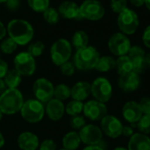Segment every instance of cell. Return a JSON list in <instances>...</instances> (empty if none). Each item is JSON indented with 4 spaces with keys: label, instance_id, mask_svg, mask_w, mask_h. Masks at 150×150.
I'll use <instances>...</instances> for the list:
<instances>
[{
    "label": "cell",
    "instance_id": "d6986e66",
    "mask_svg": "<svg viewBox=\"0 0 150 150\" xmlns=\"http://www.w3.org/2000/svg\"><path fill=\"white\" fill-rule=\"evenodd\" d=\"M58 11L60 16L66 19H74V20H81L83 19L80 14V7L79 5L69 0L63 1L60 4L58 7Z\"/></svg>",
    "mask_w": 150,
    "mask_h": 150
},
{
    "label": "cell",
    "instance_id": "bcb514c9",
    "mask_svg": "<svg viewBox=\"0 0 150 150\" xmlns=\"http://www.w3.org/2000/svg\"><path fill=\"white\" fill-rule=\"evenodd\" d=\"M83 150H105L100 144L99 145H91V146H85Z\"/></svg>",
    "mask_w": 150,
    "mask_h": 150
},
{
    "label": "cell",
    "instance_id": "d6a6232c",
    "mask_svg": "<svg viewBox=\"0 0 150 150\" xmlns=\"http://www.w3.org/2000/svg\"><path fill=\"white\" fill-rule=\"evenodd\" d=\"M44 51H45V44L40 40L33 41L28 44L27 52L34 58L40 57L44 53Z\"/></svg>",
    "mask_w": 150,
    "mask_h": 150
},
{
    "label": "cell",
    "instance_id": "ffe728a7",
    "mask_svg": "<svg viewBox=\"0 0 150 150\" xmlns=\"http://www.w3.org/2000/svg\"><path fill=\"white\" fill-rule=\"evenodd\" d=\"M40 143L37 134L27 131L22 132L17 139L18 147L21 150H37Z\"/></svg>",
    "mask_w": 150,
    "mask_h": 150
},
{
    "label": "cell",
    "instance_id": "d590c367",
    "mask_svg": "<svg viewBox=\"0 0 150 150\" xmlns=\"http://www.w3.org/2000/svg\"><path fill=\"white\" fill-rule=\"evenodd\" d=\"M127 0H111L110 1V7L111 10L114 13H120L124 10H126L128 6Z\"/></svg>",
    "mask_w": 150,
    "mask_h": 150
},
{
    "label": "cell",
    "instance_id": "4dcf8cb0",
    "mask_svg": "<svg viewBox=\"0 0 150 150\" xmlns=\"http://www.w3.org/2000/svg\"><path fill=\"white\" fill-rule=\"evenodd\" d=\"M42 14L45 21L49 25H56L61 18L58 10L51 6H49L45 11H43Z\"/></svg>",
    "mask_w": 150,
    "mask_h": 150
},
{
    "label": "cell",
    "instance_id": "74e56055",
    "mask_svg": "<svg viewBox=\"0 0 150 150\" xmlns=\"http://www.w3.org/2000/svg\"><path fill=\"white\" fill-rule=\"evenodd\" d=\"M39 150H57V145L52 139H46L40 143Z\"/></svg>",
    "mask_w": 150,
    "mask_h": 150
},
{
    "label": "cell",
    "instance_id": "603a6c76",
    "mask_svg": "<svg viewBox=\"0 0 150 150\" xmlns=\"http://www.w3.org/2000/svg\"><path fill=\"white\" fill-rule=\"evenodd\" d=\"M79 133L77 131H69L62 138V148L69 150H76L81 145Z\"/></svg>",
    "mask_w": 150,
    "mask_h": 150
},
{
    "label": "cell",
    "instance_id": "e0dca14e",
    "mask_svg": "<svg viewBox=\"0 0 150 150\" xmlns=\"http://www.w3.org/2000/svg\"><path fill=\"white\" fill-rule=\"evenodd\" d=\"M146 54L147 53L145 49L138 45H132L127 54L133 63V71L136 72L139 75L143 73L147 69L145 62Z\"/></svg>",
    "mask_w": 150,
    "mask_h": 150
},
{
    "label": "cell",
    "instance_id": "52a82bcc",
    "mask_svg": "<svg viewBox=\"0 0 150 150\" xmlns=\"http://www.w3.org/2000/svg\"><path fill=\"white\" fill-rule=\"evenodd\" d=\"M91 96L94 99L102 103H108L113 94V87L111 81L105 76H98L95 78L91 83Z\"/></svg>",
    "mask_w": 150,
    "mask_h": 150
},
{
    "label": "cell",
    "instance_id": "db71d44e",
    "mask_svg": "<svg viewBox=\"0 0 150 150\" xmlns=\"http://www.w3.org/2000/svg\"><path fill=\"white\" fill-rule=\"evenodd\" d=\"M6 1H7V0H0V4H4Z\"/></svg>",
    "mask_w": 150,
    "mask_h": 150
},
{
    "label": "cell",
    "instance_id": "f1b7e54d",
    "mask_svg": "<svg viewBox=\"0 0 150 150\" xmlns=\"http://www.w3.org/2000/svg\"><path fill=\"white\" fill-rule=\"evenodd\" d=\"M54 98L61 101L69 99V98H71V88L65 83H60L54 86Z\"/></svg>",
    "mask_w": 150,
    "mask_h": 150
},
{
    "label": "cell",
    "instance_id": "d4e9b609",
    "mask_svg": "<svg viewBox=\"0 0 150 150\" xmlns=\"http://www.w3.org/2000/svg\"><path fill=\"white\" fill-rule=\"evenodd\" d=\"M70 43L72 45V47H74L76 50L83 48L89 46V36L85 31L78 30L74 33Z\"/></svg>",
    "mask_w": 150,
    "mask_h": 150
},
{
    "label": "cell",
    "instance_id": "b9f144b4",
    "mask_svg": "<svg viewBox=\"0 0 150 150\" xmlns=\"http://www.w3.org/2000/svg\"><path fill=\"white\" fill-rule=\"evenodd\" d=\"M134 126L132 125H126L123 127V130H122V135L125 138H130L131 136H133V134H134Z\"/></svg>",
    "mask_w": 150,
    "mask_h": 150
},
{
    "label": "cell",
    "instance_id": "277c9868",
    "mask_svg": "<svg viewBox=\"0 0 150 150\" xmlns=\"http://www.w3.org/2000/svg\"><path fill=\"white\" fill-rule=\"evenodd\" d=\"M117 25L120 33L130 36L137 32L140 26V18L135 11L127 7L118 14Z\"/></svg>",
    "mask_w": 150,
    "mask_h": 150
},
{
    "label": "cell",
    "instance_id": "836d02e7",
    "mask_svg": "<svg viewBox=\"0 0 150 150\" xmlns=\"http://www.w3.org/2000/svg\"><path fill=\"white\" fill-rule=\"evenodd\" d=\"M138 129V132L142 133L144 134H150V115L143 114L140 120L137 122L135 126Z\"/></svg>",
    "mask_w": 150,
    "mask_h": 150
},
{
    "label": "cell",
    "instance_id": "e575fe53",
    "mask_svg": "<svg viewBox=\"0 0 150 150\" xmlns=\"http://www.w3.org/2000/svg\"><path fill=\"white\" fill-rule=\"evenodd\" d=\"M85 125H86V120H85V117L84 116H83V115L80 114V115H76V116L70 117L69 126L75 131H79Z\"/></svg>",
    "mask_w": 150,
    "mask_h": 150
},
{
    "label": "cell",
    "instance_id": "7dc6e473",
    "mask_svg": "<svg viewBox=\"0 0 150 150\" xmlns=\"http://www.w3.org/2000/svg\"><path fill=\"white\" fill-rule=\"evenodd\" d=\"M6 89H7V86H6V84H5V83H4V79H1V78H0V95H1Z\"/></svg>",
    "mask_w": 150,
    "mask_h": 150
},
{
    "label": "cell",
    "instance_id": "8992f818",
    "mask_svg": "<svg viewBox=\"0 0 150 150\" xmlns=\"http://www.w3.org/2000/svg\"><path fill=\"white\" fill-rule=\"evenodd\" d=\"M19 112L23 120L30 124L39 123L46 115L44 104L35 98L25 101Z\"/></svg>",
    "mask_w": 150,
    "mask_h": 150
},
{
    "label": "cell",
    "instance_id": "c3c4849f",
    "mask_svg": "<svg viewBox=\"0 0 150 150\" xmlns=\"http://www.w3.org/2000/svg\"><path fill=\"white\" fill-rule=\"evenodd\" d=\"M145 62H146V66L147 69H150V52L146 54V57H145Z\"/></svg>",
    "mask_w": 150,
    "mask_h": 150
},
{
    "label": "cell",
    "instance_id": "5b68a950",
    "mask_svg": "<svg viewBox=\"0 0 150 150\" xmlns=\"http://www.w3.org/2000/svg\"><path fill=\"white\" fill-rule=\"evenodd\" d=\"M72 45L69 40L64 38L56 40L50 48V58L56 66H61L69 61L72 55Z\"/></svg>",
    "mask_w": 150,
    "mask_h": 150
},
{
    "label": "cell",
    "instance_id": "1f68e13d",
    "mask_svg": "<svg viewBox=\"0 0 150 150\" xmlns=\"http://www.w3.org/2000/svg\"><path fill=\"white\" fill-rule=\"evenodd\" d=\"M27 4L33 11L42 13L50 6V0H27Z\"/></svg>",
    "mask_w": 150,
    "mask_h": 150
},
{
    "label": "cell",
    "instance_id": "4316f807",
    "mask_svg": "<svg viewBox=\"0 0 150 150\" xmlns=\"http://www.w3.org/2000/svg\"><path fill=\"white\" fill-rule=\"evenodd\" d=\"M115 69H117V72L119 76L127 74L128 72L133 71V63L129 56L127 55H122L119 56L116 59V67Z\"/></svg>",
    "mask_w": 150,
    "mask_h": 150
},
{
    "label": "cell",
    "instance_id": "681fc988",
    "mask_svg": "<svg viewBox=\"0 0 150 150\" xmlns=\"http://www.w3.org/2000/svg\"><path fill=\"white\" fill-rule=\"evenodd\" d=\"M4 143H5V139L4 137L3 134L0 132V149H2L4 146Z\"/></svg>",
    "mask_w": 150,
    "mask_h": 150
},
{
    "label": "cell",
    "instance_id": "816d5d0a",
    "mask_svg": "<svg viewBox=\"0 0 150 150\" xmlns=\"http://www.w3.org/2000/svg\"><path fill=\"white\" fill-rule=\"evenodd\" d=\"M112 150H128L127 148H125V147H116L114 149H112Z\"/></svg>",
    "mask_w": 150,
    "mask_h": 150
},
{
    "label": "cell",
    "instance_id": "6da1fadb",
    "mask_svg": "<svg viewBox=\"0 0 150 150\" xmlns=\"http://www.w3.org/2000/svg\"><path fill=\"white\" fill-rule=\"evenodd\" d=\"M7 33L18 46H25L32 42L34 29L30 22L22 18H13L7 25Z\"/></svg>",
    "mask_w": 150,
    "mask_h": 150
},
{
    "label": "cell",
    "instance_id": "f6af8a7d",
    "mask_svg": "<svg viewBox=\"0 0 150 150\" xmlns=\"http://www.w3.org/2000/svg\"><path fill=\"white\" fill-rule=\"evenodd\" d=\"M128 1L133 6L137 7V8L142 7V5L145 4V0H128Z\"/></svg>",
    "mask_w": 150,
    "mask_h": 150
},
{
    "label": "cell",
    "instance_id": "f5cc1de1",
    "mask_svg": "<svg viewBox=\"0 0 150 150\" xmlns=\"http://www.w3.org/2000/svg\"><path fill=\"white\" fill-rule=\"evenodd\" d=\"M3 116H4V114H3V112H1V110H0V122H1V120H2V119H3Z\"/></svg>",
    "mask_w": 150,
    "mask_h": 150
},
{
    "label": "cell",
    "instance_id": "f35d334b",
    "mask_svg": "<svg viewBox=\"0 0 150 150\" xmlns=\"http://www.w3.org/2000/svg\"><path fill=\"white\" fill-rule=\"evenodd\" d=\"M139 105L142 111L143 114H149L150 115V98L149 97H143L140 99Z\"/></svg>",
    "mask_w": 150,
    "mask_h": 150
},
{
    "label": "cell",
    "instance_id": "2e32d148",
    "mask_svg": "<svg viewBox=\"0 0 150 150\" xmlns=\"http://www.w3.org/2000/svg\"><path fill=\"white\" fill-rule=\"evenodd\" d=\"M142 83L141 76L134 71L121 75L118 80L119 88L125 93H132L136 91Z\"/></svg>",
    "mask_w": 150,
    "mask_h": 150
},
{
    "label": "cell",
    "instance_id": "f907efd6",
    "mask_svg": "<svg viewBox=\"0 0 150 150\" xmlns=\"http://www.w3.org/2000/svg\"><path fill=\"white\" fill-rule=\"evenodd\" d=\"M145 6L149 11H150V0H145Z\"/></svg>",
    "mask_w": 150,
    "mask_h": 150
},
{
    "label": "cell",
    "instance_id": "8d00e7d4",
    "mask_svg": "<svg viewBox=\"0 0 150 150\" xmlns=\"http://www.w3.org/2000/svg\"><path fill=\"white\" fill-rule=\"evenodd\" d=\"M76 68L75 64L70 61H68V62H66L65 63H63L62 65L60 66V71L65 76H73L75 74V72H76Z\"/></svg>",
    "mask_w": 150,
    "mask_h": 150
},
{
    "label": "cell",
    "instance_id": "cb8c5ba5",
    "mask_svg": "<svg viewBox=\"0 0 150 150\" xmlns=\"http://www.w3.org/2000/svg\"><path fill=\"white\" fill-rule=\"evenodd\" d=\"M116 67V59L112 55H103L99 57V60L95 67V69L101 73H107Z\"/></svg>",
    "mask_w": 150,
    "mask_h": 150
},
{
    "label": "cell",
    "instance_id": "f546056e",
    "mask_svg": "<svg viewBox=\"0 0 150 150\" xmlns=\"http://www.w3.org/2000/svg\"><path fill=\"white\" fill-rule=\"evenodd\" d=\"M18 48V44L9 36L5 37L1 40L0 43V51L4 54H11Z\"/></svg>",
    "mask_w": 150,
    "mask_h": 150
},
{
    "label": "cell",
    "instance_id": "7402d4cb",
    "mask_svg": "<svg viewBox=\"0 0 150 150\" xmlns=\"http://www.w3.org/2000/svg\"><path fill=\"white\" fill-rule=\"evenodd\" d=\"M91 95V83L86 81H79L71 87L72 99L83 102Z\"/></svg>",
    "mask_w": 150,
    "mask_h": 150
},
{
    "label": "cell",
    "instance_id": "484cf974",
    "mask_svg": "<svg viewBox=\"0 0 150 150\" xmlns=\"http://www.w3.org/2000/svg\"><path fill=\"white\" fill-rule=\"evenodd\" d=\"M4 81L7 88L18 89V87L20 85L22 82V76L15 69H9L5 76L4 77Z\"/></svg>",
    "mask_w": 150,
    "mask_h": 150
},
{
    "label": "cell",
    "instance_id": "ab89813d",
    "mask_svg": "<svg viewBox=\"0 0 150 150\" xmlns=\"http://www.w3.org/2000/svg\"><path fill=\"white\" fill-rule=\"evenodd\" d=\"M4 6L10 11H16L20 6V0H7L4 3Z\"/></svg>",
    "mask_w": 150,
    "mask_h": 150
},
{
    "label": "cell",
    "instance_id": "7bdbcfd3",
    "mask_svg": "<svg viewBox=\"0 0 150 150\" xmlns=\"http://www.w3.org/2000/svg\"><path fill=\"white\" fill-rule=\"evenodd\" d=\"M8 70H9L8 63L4 60L0 59V78L1 79H4V77L7 74Z\"/></svg>",
    "mask_w": 150,
    "mask_h": 150
},
{
    "label": "cell",
    "instance_id": "9f6ffc18",
    "mask_svg": "<svg viewBox=\"0 0 150 150\" xmlns=\"http://www.w3.org/2000/svg\"><path fill=\"white\" fill-rule=\"evenodd\" d=\"M0 11H1V9H0Z\"/></svg>",
    "mask_w": 150,
    "mask_h": 150
},
{
    "label": "cell",
    "instance_id": "5bb4252c",
    "mask_svg": "<svg viewBox=\"0 0 150 150\" xmlns=\"http://www.w3.org/2000/svg\"><path fill=\"white\" fill-rule=\"evenodd\" d=\"M82 143L85 146L99 145L104 137V134L99 126L95 124H86L78 131Z\"/></svg>",
    "mask_w": 150,
    "mask_h": 150
},
{
    "label": "cell",
    "instance_id": "7a4b0ae2",
    "mask_svg": "<svg viewBox=\"0 0 150 150\" xmlns=\"http://www.w3.org/2000/svg\"><path fill=\"white\" fill-rule=\"evenodd\" d=\"M24 103L23 94L18 89L7 88L0 95V110L3 114L13 115L18 113Z\"/></svg>",
    "mask_w": 150,
    "mask_h": 150
},
{
    "label": "cell",
    "instance_id": "9c48e42d",
    "mask_svg": "<svg viewBox=\"0 0 150 150\" xmlns=\"http://www.w3.org/2000/svg\"><path fill=\"white\" fill-rule=\"evenodd\" d=\"M79 7L83 19L98 21L102 19L105 14V8L98 0H84Z\"/></svg>",
    "mask_w": 150,
    "mask_h": 150
},
{
    "label": "cell",
    "instance_id": "ee69618b",
    "mask_svg": "<svg viewBox=\"0 0 150 150\" xmlns=\"http://www.w3.org/2000/svg\"><path fill=\"white\" fill-rule=\"evenodd\" d=\"M7 34V27L4 25V24L0 21V40L4 39Z\"/></svg>",
    "mask_w": 150,
    "mask_h": 150
},
{
    "label": "cell",
    "instance_id": "ba28073f",
    "mask_svg": "<svg viewBox=\"0 0 150 150\" xmlns=\"http://www.w3.org/2000/svg\"><path fill=\"white\" fill-rule=\"evenodd\" d=\"M107 47L112 55L119 57L127 55L132 47L129 37L120 32L114 33L107 41Z\"/></svg>",
    "mask_w": 150,
    "mask_h": 150
},
{
    "label": "cell",
    "instance_id": "4fadbf2b",
    "mask_svg": "<svg viewBox=\"0 0 150 150\" xmlns=\"http://www.w3.org/2000/svg\"><path fill=\"white\" fill-rule=\"evenodd\" d=\"M83 113L85 119L91 121H100L108 114V108L106 104L91 99L84 103Z\"/></svg>",
    "mask_w": 150,
    "mask_h": 150
},
{
    "label": "cell",
    "instance_id": "11a10c76",
    "mask_svg": "<svg viewBox=\"0 0 150 150\" xmlns=\"http://www.w3.org/2000/svg\"><path fill=\"white\" fill-rule=\"evenodd\" d=\"M58 150H69V149H64V148H62V149H60Z\"/></svg>",
    "mask_w": 150,
    "mask_h": 150
},
{
    "label": "cell",
    "instance_id": "60d3db41",
    "mask_svg": "<svg viewBox=\"0 0 150 150\" xmlns=\"http://www.w3.org/2000/svg\"><path fill=\"white\" fill-rule=\"evenodd\" d=\"M142 40L143 45L150 49V25H147L146 28L144 29L142 35Z\"/></svg>",
    "mask_w": 150,
    "mask_h": 150
},
{
    "label": "cell",
    "instance_id": "30bf717a",
    "mask_svg": "<svg viewBox=\"0 0 150 150\" xmlns=\"http://www.w3.org/2000/svg\"><path fill=\"white\" fill-rule=\"evenodd\" d=\"M104 135L110 139L115 140L122 136L123 123L113 114H107L100 120L99 125Z\"/></svg>",
    "mask_w": 150,
    "mask_h": 150
},
{
    "label": "cell",
    "instance_id": "3957f363",
    "mask_svg": "<svg viewBox=\"0 0 150 150\" xmlns=\"http://www.w3.org/2000/svg\"><path fill=\"white\" fill-rule=\"evenodd\" d=\"M100 54L93 46H87L76 51L73 58V63L76 68L81 71H88L95 69L99 60Z\"/></svg>",
    "mask_w": 150,
    "mask_h": 150
},
{
    "label": "cell",
    "instance_id": "44dd1931",
    "mask_svg": "<svg viewBox=\"0 0 150 150\" xmlns=\"http://www.w3.org/2000/svg\"><path fill=\"white\" fill-rule=\"evenodd\" d=\"M127 148L128 150H150V137L136 132L129 138Z\"/></svg>",
    "mask_w": 150,
    "mask_h": 150
},
{
    "label": "cell",
    "instance_id": "7c38bea8",
    "mask_svg": "<svg viewBox=\"0 0 150 150\" xmlns=\"http://www.w3.org/2000/svg\"><path fill=\"white\" fill-rule=\"evenodd\" d=\"M54 86L50 80L45 77H40L33 84V93L35 99L42 104H47L54 98Z\"/></svg>",
    "mask_w": 150,
    "mask_h": 150
},
{
    "label": "cell",
    "instance_id": "83f0119b",
    "mask_svg": "<svg viewBox=\"0 0 150 150\" xmlns=\"http://www.w3.org/2000/svg\"><path fill=\"white\" fill-rule=\"evenodd\" d=\"M83 105L84 103L82 101L72 99L65 105V113H67L70 117L80 115L81 113H83Z\"/></svg>",
    "mask_w": 150,
    "mask_h": 150
},
{
    "label": "cell",
    "instance_id": "9a60e30c",
    "mask_svg": "<svg viewBox=\"0 0 150 150\" xmlns=\"http://www.w3.org/2000/svg\"><path fill=\"white\" fill-rule=\"evenodd\" d=\"M121 114L123 119L132 126H136L137 122L140 120L142 116L143 115L139 102L135 100H128L127 101L121 109Z\"/></svg>",
    "mask_w": 150,
    "mask_h": 150
},
{
    "label": "cell",
    "instance_id": "8fae6325",
    "mask_svg": "<svg viewBox=\"0 0 150 150\" xmlns=\"http://www.w3.org/2000/svg\"><path fill=\"white\" fill-rule=\"evenodd\" d=\"M14 69L22 76H31L36 70V61L27 51L18 53L13 60Z\"/></svg>",
    "mask_w": 150,
    "mask_h": 150
},
{
    "label": "cell",
    "instance_id": "ac0fdd59",
    "mask_svg": "<svg viewBox=\"0 0 150 150\" xmlns=\"http://www.w3.org/2000/svg\"><path fill=\"white\" fill-rule=\"evenodd\" d=\"M45 113L53 121L62 120L65 114V105L63 101L53 98L49 100L45 106Z\"/></svg>",
    "mask_w": 150,
    "mask_h": 150
}]
</instances>
